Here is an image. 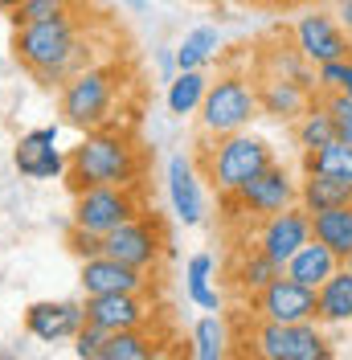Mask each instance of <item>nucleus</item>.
Returning <instances> with one entry per match:
<instances>
[{
  "label": "nucleus",
  "instance_id": "f257e3e1",
  "mask_svg": "<svg viewBox=\"0 0 352 360\" xmlns=\"http://www.w3.org/2000/svg\"><path fill=\"white\" fill-rule=\"evenodd\" d=\"M13 58L21 62L37 86L45 90H62L70 82V74H78L82 66H90V49L78 33V17L62 13V17H49V21L25 25L13 33Z\"/></svg>",
  "mask_w": 352,
  "mask_h": 360
},
{
  "label": "nucleus",
  "instance_id": "f03ea898",
  "mask_svg": "<svg viewBox=\"0 0 352 360\" xmlns=\"http://www.w3.org/2000/svg\"><path fill=\"white\" fill-rule=\"evenodd\" d=\"M139 180V148L123 127L103 123L94 131H82V139L70 148L66 184L82 193L90 184H123L132 188Z\"/></svg>",
  "mask_w": 352,
  "mask_h": 360
},
{
  "label": "nucleus",
  "instance_id": "7ed1b4c3",
  "mask_svg": "<svg viewBox=\"0 0 352 360\" xmlns=\"http://www.w3.org/2000/svg\"><path fill=\"white\" fill-rule=\"evenodd\" d=\"M201 160H205V180L221 197H230L246 180H254L263 168L275 164V148H270V139H263V135H254L246 127V131H234V135H218L201 152Z\"/></svg>",
  "mask_w": 352,
  "mask_h": 360
},
{
  "label": "nucleus",
  "instance_id": "20e7f679",
  "mask_svg": "<svg viewBox=\"0 0 352 360\" xmlns=\"http://www.w3.org/2000/svg\"><path fill=\"white\" fill-rule=\"evenodd\" d=\"M258 115H263L258 78L238 74V70H225L218 78H209V90H205V103H201L197 119H201V131L209 135V139H218V135L246 131Z\"/></svg>",
  "mask_w": 352,
  "mask_h": 360
},
{
  "label": "nucleus",
  "instance_id": "39448f33",
  "mask_svg": "<svg viewBox=\"0 0 352 360\" xmlns=\"http://www.w3.org/2000/svg\"><path fill=\"white\" fill-rule=\"evenodd\" d=\"M119 98V70L115 66H82L78 74H70V82L58 90V111L62 123L74 131H94L111 123Z\"/></svg>",
  "mask_w": 352,
  "mask_h": 360
},
{
  "label": "nucleus",
  "instance_id": "423d86ee",
  "mask_svg": "<svg viewBox=\"0 0 352 360\" xmlns=\"http://www.w3.org/2000/svg\"><path fill=\"white\" fill-rule=\"evenodd\" d=\"M246 348L263 360H328L332 356V336L324 332L320 319H303V323L258 319Z\"/></svg>",
  "mask_w": 352,
  "mask_h": 360
},
{
  "label": "nucleus",
  "instance_id": "0eeeda50",
  "mask_svg": "<svg viewBox=\"0 0 352 360\" xmlns=\"http://www.w3.org/2000/svg\"><path fill=\"white\" fill-rule=\"evenodd\" d=\"M225 201L234 205V209H242L250 221H263L270 213H283L291 205H299V176L287 168V164H270L263 168L254 180H246L238 193H230Z\"/></svg>",
  "mask_w": 352,
  "mask_h": 360
},
{
  "label": "nucleus",
  "instance_id": "6e6552de",
  "mask_svg": "<svg viewBox=\"0 0 352 360\" xmlns=\"http://www.w3.org/2000/svg\"><path fill=\"white\" fill-rule=\"evenodd\" d=\"M291 41L299 45V53L308 58L311 66H324V62H336V58H348L352 53V37L344 33V25L336 21L332 8H320V0L308 4L295 17Z\"/></svg>",
  "mask_w": 352,
  "mask_h": 360
},
{
  "label": "nucleus",
  "instance_id": "1a4fd4ad",
  "mask_svg": "<svg viewBox=\"0 0 352 360\" xmlns=\"http://www.w3.org/2000/svg\"><path fill=\"white\" fill-rule=\"evenodd\" d=\"M132 217H139V205H135L132 188H123V184H90L82 193H74V217L70 221L90 229V233L107 238L111 229H119Z\"/></svg>",
  "mask_w": 352,
  "mask_h": 360
},
{
  "label": "nucleus",
  "instance_id": "9d476101",
  "mask_svg": "<svg viewBox=\"0 0 352 360\" xmlns=\"http://www.w3.org/2000/svg\"><path fill=\"white\" fill-rule=\"evenodd\" d=\"M254 319H275V323H303V319H320V295L315 287L295 283L291 274H279L275 283H266L263 291L250 299Z\"/></svg>",
  "mask_w": 352,
  "mask_h": 360
},
{
  "label": "nucleus",
  "instance_id": "9b49d317",
  "mask_svg": "<svg viewBox=\"0 0 352 360\" xmlns=\"http://www.w3.org/2000/svg\"><path fill=\"white\" fill-rule=\"evenodd\" d=\"M103 254L127 262L135 270H148L152 274L164 258V233H160V221L156 217H132L123 221L119 229H111L103 238Z\"/></svg>",
  "mask_w": 352,
  "mask_h": 360
},
{
  "label": "nucleus",
  "instance_id": "f8f14e48",
  "mask_svg": "<svg viewBox=\"0 0 352 360\" xmlns=\"http://www.w3.org/2000/svg\"><path fill=\"white\" fill-rule=\"evenodd\" d=\"M13 168L25 180H58L66 176L70 168V152L58 148V123L54 127H33L17 139L13 148Z\"/></svg>",
  "mask_w": 352,
  "mask_h": 360
},
{
  "label": "nucleus",
  "instance_id": "ddd939ff",
  "mask_svg": "<svg viewBox=\"0 0 352 360\" xmlns=\"http://www.w3.org/2000/svg\"><path fill=\"white\" fill-rule=\"evenodd\" d=\"M87 323V303L82 299H42L25 307V332L42 344H62L74 340Z\"/></svg>",
  "mask_w": 352,
  "mask_h": 360
},
{
  "label": "nucleus",
  "instance_id": "4468645a",
  "mask_svg": "<svg viewBox=\"0 0 352 360\" xmlns=\"http://www.w3.org/2000/svg\"><path fill=\"white\" fill-rule=\"evenodd\" d=\"M254 242L283 266L303 242H311V213L303 209V205H291V209H283V213H270V217L258 221Z\"/></svg>",
  "mask_w": 352,
  "mask_h": 360
},
{
  "label": "nucleus",
  "instance_id": "2eb2a0df",
  "mask_svg": "<svg viewBox=\"0 0 352 360\" xmlns=\"http://www.w3.org/2000/svg\"><path fill=\"white\" fill-rule=\"evenodd\" d=\"M87 303V319L107 328V332H127V328H144L152 319V303L139 291H115V295H82Z\"/></svg>",
  "mask_w": 352,
  "mask_h": 360
},
{
  "label": "nucleus",
  "instance_id": "dca6fc26",
  "mask_svg": "<svg viewBox=\"0 0 352 360\" xmlns=\"http://www.w3.org/2000/svg\"><path fill=\"white\" fill-rule=\"evenodd\" d=\"M78 283H82V295H115V291H148L152 287V274L148 270H135L111 254H99V258H87L82 270H78Z\"/></svg>",
  "mask_w": 352,
  "mask_h": 360
},
{
  "label": "nucleus",
  "instance_id": "f3484780",
  "mask_svg": "<svg viewBox=\"0 0 352 360\" xmlns=\"http://www.w3.org/2000/svg\"><path fill=\"white\" fill-rule=\"evenodd\" d=\"M168 201H172V213L180 225H201L205 221V193H201L197 168L184 152H176L168 160Z\"/></svg>",
  "mask_w": 352,
  "mask_h": 360
},
{
  "label": "nucleus",
  "instance_id": "a211bd4d",
  "mask_svg": "<svg viewBox=\"0 0 352 360\" xmlns=\"http://www.w3.org/2000/svg\"><path fill=\"white\" fill-rule=\"evenodd\" d=\"M315 90L299 86L291 78H275V74H258V103H263V119L275 123H295L299 115L311 107Z\"/></svg>",
  "mask_w": 352,
  "mask_h": 360
},
{
  "label": "nucleus",
  "instance_id": "6ab92c4d",
  "mask_svg": "<svg viewBox=\"0 0 352 360\" xmlns=\"http://www.w3.org/2000/svg\"><path fill=\"white\" fill-rule=\"evenodd\" d=\"M340 266H344V258H340L332 246H324L320 238H311V242H303V246L283 262V274H291L295 283H303V287H315V291H320Z\"/></svg>",
  "mask_w": 352,
  "mask_h": 360
},
{
  "label": "nucleus",
  "instance_id": "aec40b11",
  "mask_svg": "<svg viewBox=\"0 0 352 360\" xmlns=\"http://www.w3.org/2000/svg\"><path fill=\"white\" fill-rule=\"evenodd\" d=\"M283 274V266L266 254L258 242H250V246L238 250V258H234V270H230V283L246 295V299H254V295L263 291L266 283H275Z\"/></svg>",
  "mask_w": 352,
  "mask_h": 360
},
{
  "label": "nucleus",
  "instance_id": "412c9836",
  "mask_svg": "<svg viewBox=\"0 0 352 360\" xmlns=\"http://www.w3.org/2000/svg\"><path fill=\"white\" fill-rule=\"evenodd\" d=\"M258 74L291 78V82H299V86H308L320 94V86H315V66L299 53L295 41H275V45H266V49H258Z\"/></svg>",
  "mask_w": 352,
  "mask_h": 360
},
{
  "label": "nucleus",
  "instance_id": "4be33fe9",
  "mask_svg": "<svg viewBox=\"0 0 352 360\" xmlns=\"http://www.w3.org/2000/svg\"><path fill=\"white\" fill-rule=\"evenodd\" d=\"M299 205L308 213H320L332 205H352V180L328 176V172H303L299 176Z\"/></svg>",
  "mask_w": 352,
  "mask_h": 360
},
{
  "label": "nucleus",
  "instance_id": "5701e85b",
  "mask_svg": "<svg viewBox=\"0 0 352 360\" xmlns=\"http://www.w3.org/2000/svg\"><path fill=\"white\" fill-rule=\"evenodd\" d=\"M315 295H320V323L324 328H348L352 323V266L348 262L336 270Z\"/></svg>",
  "mask_w": 352,
  "mask_h": 360
},
{
  "label": "nucleus",
  "instance_id": "b1692460",
  "mask_svg": "<svg viewBox=\"0 0 352 360\" xmlns=\"http://www.w3.org/2000/svg\"><path fill=\"white\" fill-rule=\"evenodd\" d=\"M311 238H320L324 246H332L344 262L352 258V205H332L311 213Z\"/></svg>",
  "mask_w": 352,
  "mask_h": 360
},
{
  "label": "nucleus",
  "instance_id": "393cba45",
  "mask_svg": "<svg viewBox=\"0 0 352 360\" xmlns=\"http://www.w3.org/2000/svg\"><path fill=\"white\" fill-rule=\"evenodd\" d=\"M230 323L221 319V311H209L201 315L197 323H193V336H189V356L193 360H221L230 356Z\"/></svg>",
  "mask_w": 352,
  "mask_h": 360
},
{
  "label": "nucleus",
  "instance_id": "a878e982",
  "mask_svg": "<svg viewBox=\"0 0 352 360\" xmlns=\"http://www.w3.org/2000/svg\"><path fill=\"white\" fill-rule=\"evenodd\" d=\"M205 90H209V74L205 70H176V78L168 82V115L184 119V115H197L201 103H205Z\"/></svg>",
  "mask_w": 352,
  "mask_h": 360
},
{
  "label": "nucleus",
  "instance_id": "bb28decb",
  "mask_svg": "<svg viewBox=\"0 0 352 360\" xmlns=\"http://www.w3.org/2000/svg\"><path fill=\"white\" fill-rule=\"evenodd\" d=\"M291 131H295V148H299V152H311V148H324V143H332V139H340V135H336V123H332V115H328V107H324L320 94L311 98L308 111L291 123Z\"/></svg>",
  "mask_w": 352,
  "mask_h": 360
},
{
  "label": "nucleus",
  "instance_id": "cd10ccee",
  "mask_svg": "<svg viewBox=\"0 0 352 360\" xmlns=\"http://www.w3.org/2000/svg\"><path fill=\"white\" fill-rule=\"evenodd\" d=\"M221 33L213 25H197V29H189L184 33V41L176 45V66L180 70H205L213 58L221 53Z\"/></svg>",
  "mask_w": 352,
  "mask_h": 360
},
{
  "label": "nucleus",
  "instance_id": "c85d7f7f",
  "mask_svg": "<svg viewBox=\"0 0 352 360\" xmlns=\"http://www.w3.org/2000/svg\"><path fill=\"white\" fill-rule=\"evenodd\" d=\"M299 168H303V172H328V176H348L352 180V143L332 139L324 148L299 152Z\"/></svg>",
  "mask_w": 352,
  "mask_h": 360
},
{
  "label": "nucleus",
  "instance_id": "c756f323",
  "mask_svg": "<svg viewBox=\"0 0 352 360\" xmlns=\"http://www.w3.org/2000/svg\"><path fill=\"white\" fill-rule=\"evenodd\" d=\"M156 352L160 348H156V340L144 328H127V332H111L103 360H152Z\"/></svg>",
  "mask_w": 352,
  "mask_h": 360
},
{
  "label": "nucleus",
  "instance_id": "7c9ffc66",
  "mask_svg": "<svg viewBox=\"0 0 352 360\" xmlns=\"http://www.w3.org/2000/svg\"><path fill=\"white\" fill-rule=\"evenodd\" d=\"M62 13H70V0H21L8 13V21H13V29H25V25L49 21V17H62Z\"/></svg>",
  "mask_w": 352,
  "mask_h": 360
},
{
  "label": "nucleus",
  "instance_id": "2f4dec72",
  "mask_svg": "<svg viewBox=\"0 0 352 360\" xmlns=\"http://www.w3.org/2000/svg\"><path fill=\"white\" fill-rule=\"evenodd\" d=\"M315 86H320V94H328V90H348L352 94V53L315 66Z\"/></svg>",
  "mask_w": 352,
  "mask_h": 360
},
{
  "label": "nucleus",
  "instance_id": "473e14b6",
  "mask_svg": "<svg viewBox=\"0 0 352 360\" xmlns=\"http://www.w3.org/2000/svg\"><path fill=\"white\" fill-rule=\"evenodd\" d=\"M324 98V107H328L332 123H336V135L352 143V94L348 90H328V94H320Z\"/></svg>",
  "mask_w": 352,
  "mask_h": 360
},
{
  "label": "nucleus",
  "instance_id": "72a5a7b5",
  "mask_svg": "<svg viewBox=\"0 0 352 360\" xmlns=\"http://www.w3.org/2000/svg\"><path fill=\"white\" fill-rule=\"evenodd\" d=\"M111 332L107 328H99V323H82L78 328V336H74V356L78 360H103V348H107Z\"/></svg>",
  "mask_w": 352,
  "mask_h": 360
},
{
  "label": "nucleus",
  "instance_id": "f704fd0d",
  "mask_svg": "<svg viewBox=\"0 0 352 360\" xmlns=\"http://www.w3.org/2000/svg\"><path fill=\"white\" fill-rule=\"evenodd\" d=\"M66 250L78 258V262L99 258V254H103V233H90V229H82V225L70 221V229H66Z\"/></svg>",
  "mask_w": 352,
  "mask_h": 360
},
{
  "label": "nucleus",
  "instance_id": "c9c22d12",
  "mask_svg": "<svg viewBox=\"0 0 352 360\" xmlns=\"http://www.w3.org/2000/svg\"><path fill=\"white\" fill-rule=\"evenodd\" d=\"M184 278H189V291L213 283V258H209V254H193V258L184 262Z\"/></svg>",
  "mask_w": 352,
  "mask_h": 360
},
{
  "label": "nucleus",
  "instance_id": "e433bc0d",
  "mask_svg": "<svg viewBox=\"0 0 352 360\" xmlns=\"http://www.w3.org/2000/svg\"><path fill=\"white\" fill-rule=\"evenodd\" d=\"M189 299L197 303L201 311H221V307H225V295H221L213 283H205V287H193V291H189Z\"/></svg>",
  "mask_w": 352,
  "mask_h": 360
},
{
  "label": "nucleus",
  "instance_id": "4c0bfd02",
  "mask_svg": "<svg viewBox=\"0 0 352 360\" xmlns=\"http://www.w3.org/2000/svg\"><path fill=\"white\" fill-rule=\"evenodd\" d=\"M332 13H336V21L344 25V33L352 37V0H332Z\"/></svg>",
  "mask_w": 352,
  "mask_h": 360
},
{
  "label": "nucleus",
  "instance_id": "58836bf2",
  "mask_svg": "<svg viewBox=\"0 0 352 360\" xmlns=\"http://www.w3.org/2000/svg\"><path fill=\"white\" fill-rule=\"evenodd\" d=\"M238 4H250V8H275L279 0H238Z\"/></svg>",
  "mask_w": 352,
  "mask_h": 360
},
{
  "label": "nucleus",
  "instance_id": "ea45409f",
  "mask_svg": "<svg viewBox=\"0 0 352 360\" xmlns=\"http://www.w3.org/2000/svg\"><path fill=\"white\" fill-rule=\"evenodd\" d=\"M123 4H127V8H135V13H144V8H148V0H123Z\"/></svg>",
  "mask_w": 352,
  "mask_h": 360
},
{
  "label": "nucleus",
  "instance_id": "a19ab883",
  "mask_svg": "<svg viewBox=\"0 0 352 360\" xmlns=\"http://www.w3.org/2000/svg\"><path fill=\"white\" fill-rule=\"evenodd\" d=\"M17 4H21V0H0V13H13Z\"/></svg>",
  "mask_w": 352,
  "mask_h": 360
},
{
  "label": "nucleus",
  "instance_id": "79ce46f5",
  "mask_svg": "<svg viewBox=\"0 0 352 360\" xmlns=\"http://www.w3.org/2000/svg\"><path fill=\"white\" fill-rule=\"evenodd\" d=\"M279 4H287V8H291V4H315V0H279Z\"/></svg>",
  "mask_w": 352,
  "mask_h": 360
},
{
  "label": "nucleus",
  "instance_id": "37998d69",
  "mask_svg": "<svg viewBox=\"0 0 352 360\" xmlns=\"http://www.w3.org/2000/svg\"><path fill=\"white\" fill-rule=\"evenodd\" d=\"M0 356H4V348H0Z\"/></svg>",
  "mask_w": 352,
  "mask_h": 360
},
{
  "label": "nucleus",
  "instance_id": "c03bdc74",
  "mask_svg": "<svg viewBox=\"0 0 352 360\" xmlns=\"http://www.w3.org/2000/svg\"><path fill=\"white\" fill-rule=\"evenodd\" d=\"M348 266H352V258H348Z\"/></svg>",
  "mask_w": 352,
  "mask_h": 360
},
{
  "label": "nucleus",
  "instance_id": "a18cd8bd",
  "mask_svg": "<svg viewBox=\"0 0 352 360\" xmlns=\"http://www.w3.org/2000/svg\"><path fill=\"white\" fill-rule=\"evenodd\" d=\"M328 4H332V0H328Z\"/></svg>",
  "mask_w": 352,
  "mask_h": 360
}]
</instances>
